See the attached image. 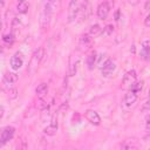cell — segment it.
I'll return each instance as SVG.
<instances>
[{
  "label": "cell",
  "instance_id": "obj_1",
  "mask_svg": "<svg viewBox=\"0 0 150 150\" xmlns=\"http://www.w3.org/2000/svg\"><path fill=\"white\" fill-rule=\"evenodd\" d=\"M59 4H60V0H47L46 1L45 7H43V12H42V15H41V27L42 28L48 27L49 20L52 18L53 13L59 7Z\"/></svg>",
  "mask_w": 150,
  "mask_h": 150
},
{
  "label": "cell",
  "instance_id": "obj_2",
  "mask_svg": "<svg viewBox=\"0 0 150 150\" xmlns=\"http://www.w3.org/2000/svg\"><path fill=\"white\" fill-rule=\"evenodd\" d=\"M43 56H45V49H43L42 47H40L39 49H36V50L33 53V55H32V57H30V61H29V66H28V71H29L30 74H33V73L38 69V67L40 66V63H41Z\"/></svg>",
  "mask_w": 150,
  "mask_h": 150
},
{
  "label": "cell",
  "instance_id": "obj_3",
  "mask_svg": "<svg viewBox=\"0 0 150 150\" xmlns=\"http://www.w3.org/2000/svg\"><path fill=\"white\" fill-rule=\"evenodd\" d=\"M81 2H82V0H70L69 1V5H68V21L69 22H73L76 20Z\"/></svg>",
  "mask_w": 150,
  "mask_h": 150
},
{
  "label": "cell",
  "instance_id": "obj_4",
  "mask_svg": "<svg viewBox=\"0 0 150 150\" xmlns=\"http://www.w3.org/2000/svg\"><path fill=\"white\" fill-rule=\"evenodd\" d=\"M14 131L15 129L13 127H5L2 130H1V134H0V146H4L6 145L14 136Z\"/></svg>",
  "mask_w": 150,
  "mask_h": 150
},
{
  "label": "cell",
  "instance_id": "obj_5",
  "mask_svg": "<svg viewBox=\"0 0 150 150\" xmlns=\"http://www.w3.org/2000/svg\"><path fill=\"white\" fill-rule=\"evenodd\" d=\"M90 4H89V1L88 0H84V1H82L81 2V6H80V9H79V13H77V18L76 19H80L81 21H83V20H87L88 19V16H89V14H90Z\"/></svg>",
  "mask_w": 150,
  "mask_h": 150
},
{
  "label": "cell",
  "instance_id": "obj_6",
  "mask_svg": "<svg viewBox=\"0 0 150 150\" xmlns=\"http://www.w3.org/2000/svg\"><path fill=\"white\" fill-rule=\"evenodd\" d=\"M136 79H137V75H136V71L135 70H129L124 77L122 79V88H125V89H130V87L134 84V82H136Z\"/></svg>",
  "mask_w": 150,
  "mask_h": 150
},
{
  "label": "cell",
  "instance_id": "obj_7",
  "mask_svg": "<svg viewBox=\"0 0 150 150\" xmlns=\"http://www.w3.org/2000/svg\"><path fill=\"white\" fill-rule=\"evenodd\" d=\"M110 7H111V6H110V4H109L108 0L101 2V4L98 5V7H97V12H96L97 16H98L101 20L107 19V16H108L109 13H110Z\"/></svg>",
  "mask_w": 150,
  "mask_h": 150
},
{
  "label": "cell",
  "instance_id": "obj_8",
  "mask_svg": "<svg viewBox=\"0 0 150 150\" xmlns=\"http://www.w3.org/2000/svg\"><path fill=\"white\" fill-rule=\"evenodd\" d=\"M115 69H116L115 62H114L111 59H107V60L104 61L102 68H101V71H102L103 76H109L110 74H112V73L115 71Z\"/></svg>",
  "mask_w": 150,
  "mask_h": 150
},
{
  "label": "cell",
  "instance_id": "obj_9",
  "mask_svg": "<svg viewBox=\"0 0 150 150\" xmlns=\"http://www.w3.org/2000/svg\"><path fill=\"white\" fill-rule=\"evenodd\" d=\"M84 116H86V118L88 120V122H90L91 124H94V125H100V123H101V117H100V115H98L95 110L88 109V110L84 112Z\"/></svg>",
  "mask_w": 150,
  "mask_h": 150
},
{
  "label": "cell",
  "instance_id": "obj_10",
  "mask_svg": "<svg viewBox=\"0 0 150 150\" xmlns=\"http://www.w3.org/2000/svg\"><path fill=\"white\" fill-rule=\"evenodd\" d=\"M23 64V57L21 55V53L16 52L12 57H11V67L14 70H19Z\"/></svg>",
  "mask_w": 150,
  "mask_h": 150
},
{
  "label": "cell",
  "instance_id": "obj_11",
  "mask_svg": "<svg viewBox=\"0 0 150 150\" xmlns=\"http://www.w3.org/2000/svg\"><path fill=\"white\" fill-rule=\"evenodd\" d=\"M57 128H59L57 118L54 117V118L52 120V122L43 129V132H45L46 135H48V136H54V135L56 134V131H57Z\"/></svg>",
  "mask_w": 150,
  "mask_h": 150
},
{
  "label": "cell",
  "instance_id": "obj_12",
  "mask_svg": "<svg viewBox=\"0 0 150 150\" xmlns=\"http://www.w3.org/2000/svg\"><path fill=\"white\" fill-rule=\"evenodd\" d=\"M137 101V94L129 90L125 95H124V98H123V105L124 107H131L135 102Z\"/></svg>",
  "mask_w": 150,
  "mask_h": 150
},
{
  "label": "cell",
  "instance_id": "obj_13",
  "mask_svg": "<svg viewBox=\"0 0 150 150\" xmlns=\"http://www.w3.org/2000/svg\"><path fill=\"white\" fill-rule=\"evenodd\" d=\"M120 146L122 149H128V150H130V149H138L139 148V143L135 138H129V139H125L123 143H121Z\"/></svg>",
  "mask_w": 150,
  "mask_h": 150
},
{
  "label": "cell",
  "instance_id": "obj_14",
  "mask_svg": "<svg viewBox=\"0 0 150 150\" xmlns=\"http://www.w3.org/2000/svg\"><path fill=\"white\" fill-rule=\"evenodd\" d=\"M91 42H93V41H91V38H90L88 34L82 35L81 39H80V47H81V49H82V50H87L88 48H90Z\"/></svg>",
  "mask_w": 150,
  "mask_h": 150
},
{
  "label": "cell",
  "instance_id": "obj_15",
  "mask_svg": "<svg viewBox=\"0 0 150 150\" xmlns=\"http://www.w3.org/2000/svg\"><path fill=\"white\" fill-rule=\"evenodd\" d=\"M35 93H36V95H38L39 98H43V97L47 95V93H48V84H47V83H43V82L40 83V84L36 87Z\"/></svg>",
  "mask_w": 150,
  "mask_h": 150
},
{
  "label": "cell",
  "instance_id": "obj_16",
  "mask_svg": "<svg viewBox=\"0 0 150 150\" xmlns=\"http://www.w3.org/2000/svg\"><path fill=\"white\" fill-rule=\"evenodd\" d=\"M102 33V28H101V26L100 25H93L90 28H89V32H88V35L90 36V38H95V36H97V35H100Z\"/></svg>",
  "mask_w": 150,
  "mask_h": 150
},
{
  "label": "cell",
  "instance_id": "obj_17",
  "mask_svg": "<svg viewBox=\"0 0 150 150\" xmlns=\"http://www.w3.org/2000/svg\"><path fill=\"white\" fill-rule=\"evenodd\" d=\"M4 81L7 84H12L18 81V75L15 73H6V75L4 76Z\"/></svg>",
  "mask_w": 150,
  "mask_h": 150
},
{
  "label": "cell",
  "instance_id": "obj_18",
  "mask_svg": "<svg viewBox=\"0 0 150 150\" xmlns=\"http://www.w3.org/2000/svg\"><path fill=\"white\" fill-rule=\"evenodd\" d=\"M16 9L20 14H26L27 11H28V4L26 0H19L18 2V6H16Z\"/></svg>",
  "mask_w": 150,
  "mask_h": 150
},
{
  "label": "cell",
  "instance_id": "obj_19",
  "mask_svg": "<svg viewBox=\"0 0 150 150\" xmlns=\"http://www.w3.org/2000/svg\"><path fill=\"white\" fill-rule=\"evenodd\" d=\"M95 62H96V53H91L89 56H87V64H88V68L89 69H93L94 66H95Z\"/></svg>",
  "mask_w": 150,
  "mask_h": 150
},
{
  "label": "cell",
  "instance_id": "obj_20",
  "mask_svg": "<svg viewBox=\"0 0 150 150\" xmlns=\"http://www.w3.org/2000/svg\"><path fill=\"white\" fill-rule=\"evenodd\" d=\"M149 56V40L143 41V50H142V57L144 60H148Z\"/></svg>",
  "mask_w": 150,
  "mask_h": 150
},
{
  "label": "cell",
  "instance_id": "obj_21",
  "mask_svg": "<svg viewBox=\"0 0 150 150\" xmlns=\"http://www.w3.org/2000/svg\"><path fill=\"white\" fill-rule=\"evenodd\" d=\"M143 84H144V82H143V81H141V82H134V84L130 87V89H129V90H131V91H134V93H137V91L142 90Z\"/></svg>",
  "mask_w": 150,
  "mask_h": 150
},
{
  "label": "cell",
  "instance_id": "obj_22",
  "mask_svg": "<svg viewBox=\"0 0 150 150\" xmlns=\"http://www.w3.org/2000/svg\"><path fill=\"white\" fill-rule=\"evenodd\" d=\"M2 40H4V42H5V43H7V45H12V43H13V41H14V38H13V35H12V34H6V35H4Z\"/></svg>",
  "mask_w": 150,
  "mask_h": 150
},
{
  "label": "cell",
  "instance_id": "obj_23",
  "mask_svg": "<svg viewBox=\"0 0 150 150\" xmlns=\"http://www.w3.org/2000/svg\"><path fill=\"white\" fill-rule=\"evenodd\" d=\"M112 32H114V26H111V25H108L105 28H103V33L105 35H110V34H112Z\"/></svg>",
  "mask_w": 150,
  "mask_h": 150
},
{
  "label": "cell",
  "instance_id": "obj_24",
  "mask_svg": "<svg viewBox=\"0 0 150 150\" xmlns=\"http://www.w3.org/2000/svg\"><path fill=\"white\" fill-rule=\"evenodd\" d=\"M142 111H143L145 115H148V112H149V101H146V102L144 103V105H143V108H142Z\"/></svg>",
  "mask_w": 150,
  "mask_h": 150
},
{
  "label": "cell",
  "instance_id": "obj_25",
  "mask_svg": "<svg viewBox=\"0 0 150 150\" xmlns=\"http://www.w3.org/2000/svg\"><path fill=\"white\" fill-rule=\"evenodd\" d=\"M144 25H145V27H150V15L149 14L144 19Z\"/></svg>",
  "mask_w": 150,
  "mask_h": 150
},
{
  "label": "cell",
  "instance_id": "obj_26",
  "mask_svg": "<svg viewBox=\"0 0 150 150\" xmlns=\"http://www.w3.org/2000/svg\"><path fill=\"white\" fill-rule=\"evenodd\" d=\"M149 6H150V0H146V2H145V6H144V9H145V12H148V11H149Z\"/></svg>",
  "mask_w": 150,
  "mask_h": 150
},
{
  "label": "cell",
  "instance_id": "obj_27",
  "mask_svg": "<svg viewBox=\"0 0 150 150\" xmlns=\"http://www.w3.org/2000/svg\"><path fill=\"white\" fill-rule=\"evenodd\" d=\"M4 112H5V109H4L2 107H0V121H1V118H2V116H4Z\"/></svg>",
  "mask_w": 150,
  "mask_h": 150
},
{
  "label": "cell",
  "instance_id": "obj_28",
  "mask_svg": "<svg viewBox=\"0 0 150 150\" xmlns=\"http://www.w3.org/2000/svg\"><path fill=\"white\" fill-rule=\"evenodd\" d=\"M5 5V0H0V8H2Z\"/></svg>",
  "mask_w": 150,
  "mask_h": 150
},
{
  "label": "cell",
  "instance_id": "obj_29",
  "mask_svg": "<svg viewBox=\"0 0 150 150\" xmlns=\"http://www.w3.org/2000/svg\"><path fill=\"white\" fill-rule=\"evenodd\" d=\"M1 27H2V22H1V14H0V30H1Z\"/></svg>",
  "mask_w": 150,
  "mask_h": 150
}]
</instances>
